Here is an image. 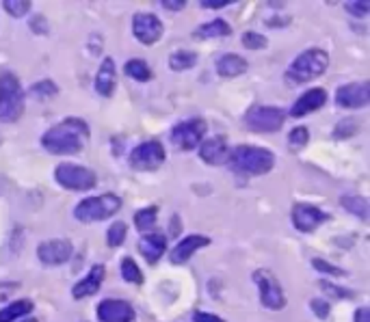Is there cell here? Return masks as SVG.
Instances as JSON below:
<instances>
[{
    "label": "cell",
    "mask_w": 370,
    "mask_h": 322,
    "mask_svg": "<svg viewBox=\"0 0 370 322\" xmlns=\"http://www.w3.org/2000/svg\"><path fill=\"white\" fill-rule=\"evenodd\" d=\"M87 139H89V126L82 120H78V117H68V120L52 126L42 136V145L50 154L68 156V154L82 152Z\"/></svg>",
    "instance_id": "6da1fadb"
},
{
    "label": "cell",
    "mask_w": 370,
    "mask_h": 322,
    "mask_svg": "<svg viewBox=\"0 0 370 322\" xmlns=\"http://www.w3.org/2000/svg\"><path fill=\"white\" fill-rule=\"evenodd\" d=\"M232 171L243 175H264L275 167L273 152L264 148H255V145H238V148L230 150V158H227Z\"/></svg>",
    "instance_id": "7a4b0ae2"
},
{
    "label": "cell",
    "mask_w": 370,
    "mask_h": 322,
    "mask_svg": "<svg viewBox=\"0 0 370 322\" xmlns=\"http://www.w3.org/2000/svg\"><path fill=\"white\" fill-rule=\"evenodd\" d=\"M327 67H329V54L321 48H310L301 52L291 63V67L286 70V80L288 84L297 86V84H303V82H310V80L323 76Z\"/></svg>",
    "instance_id": "3957f363"
},
{
    "label": "cell",
    "mask_w": 370,
    "mask_h": 322,
    "mask_svg": "<svg viewBox=\"0 0 370 322\" xmlns=\"http://www.w3.org/2000/svg\"><path fill=\"white\" fill-rule=\"evenodd\" d=\"M24 89L13 72L0 74V122L15 124L24 115Z\"/></svg>",
    "instance_id": "277c9868"
},
{
    "label": "cell",
    "mask_w": 370,
    "mask_h": 322,
    "mask_svg": "<svg viewBox=\"0 0 370 322\" xmlns=\"http://www.w3.org/2000/svg\"><path fill=\"white\" fill-rule=\"evenodd\" d=\"M122 208V199L113 193H104L98 197H87L82 199L74 208V217L80 223H94V221H106L115 217Z\"/></svg>",
    "instance_id": "5b68a950"
},
{
    "label": "cell",
    "mask_w": 370,
    "mask_h": 322,
    "mask_svg": "<svg viewBox=\"0 0 370 322\" xmlns=\"http://www.w3.org/2000/svg\"><path fill=\"white\" fill-rule=\"evenodd\" d=\"M54 180L59 186H63L65 191H74V193H84L91 191L98 182L96 173L82 165H72V162H61L54 169Z\"/></svg>",
    "instance_id": "8992f818"
},
{
    "label": "cell",
    "mask_w": 370,
    "mask_h": 322,
    "mask_svg": "<svg viewBox=\"0 0 370 322\" xmlns=\"http://www.w3.org/2000/svg\"><path fill=\"white\" fill-rule=\"evenodd\" d=\"M286 122V112L277 106H253L245 115V126L251 132H260V134H271L279 132Z\"/></svg>",
    "instance_id": "52a82bcc"
},
{
    "label": "cell",
    "mask_w": 370,
    "mask_h": 322,
    "mask_svg": "<svg viewBox=\"0 0 370 322\" xmlns=\"http://www.w3.org/2000/svg\"><path fill=\"white\" fill-rule=\"evenodd\" d=\"M253 281L258 285V292H260V303L271 309V311H279L286 307V295H283V288L281 283L277 281V277L267 271V269H260L253 273Z\"/></svg>",
    "instance_id": "ba28073f"
},
{
    "label": "cell",
    "mask_w": 370,
    "mask_h": 322,
    "mask_svg": "<svg viewBox=\"0 0 370 322\" xmlns=\"http://www.w3.org/2000/svg\"><path fill=\"white\" fill-rule=\"evenodd\" d=\"M206 130H208V126L202 117H193V120L180 122L172 128V143L182 152H191L204 141Z\"/></svg>",
    "instance_id": "9c48e42d"
},
{
    "label": "cell",
    "mask_w": 370,
    "mask_h": 322,
    "mask_svg": "<svg viewBox=\"0 0 370 322\" xmlns=\"http://www.w3.org/2000/svg\"><path fill=\"white\" fill-rule=\"evenodd\" d=\"M165 158L167 154H165L162 143L152 139L146 143H139L130 152V167L136 171H156L165 162Z\"/></svg>",
    "instance_id": "30bf717a"
},
{
    "label": "cell",
    "mask_w": 370,
    "mask_h": 322,
    "mask_svg": "<svg viewBox=\"0 0 370 322\" xmlns=\"http://www.w3.org/2000/svg\"><path fill=\"white\" fill-rule=\"evenodd\" d=\"M132 33L143 46H154L162 37L165 26L154 13L139 11V13L132 15Z\"/></svg>",
    "instance_id": "8fae6325"
},
{
    "label": "cell",
    "mask_w": 370,
    "mask_h": 322,
    "mask_svg": "<svg viewBox=\"0 0 370 322\" xmlns=\"http://www.w3.org/2000/svg\"><path fill=\"white\" fill-rule=\"evenodd\" d=\"M336 104L343 108H364L370 104V82H349L336 91Z\"/></svg>",
    "instance_id": "7c38bea8"
},
{
    "label": "cell",
    "mask_w": 370,
    "mask_h": 322,
    "mask_svg": "<svg viewBox=\"0 0 370 322\" xmlns=\"http://www.w3.org/2000/svg\"><path fill=\"white\" fill-rule=\"evenodd\" d=\"M74 247L70 240L65 238H54V240H46L37 247V257L42 264L46 266H61L72 257Z\"/></svg>",
    "instance_id": "4fadbf2b"
},
{
    "label": "cell",
    "mask_w": 370,
    "mask_h": 322,
    "mask_svg": "<svg viewBox=\"0 0 370 322\" xmlns=\"http://www.w3.org/2000/svg\"><path fill=\"white\" fill-rule=\"evenodd\" d=\"M291 219H293V225L297 231L312 233L327 221V214L323 210H319L317 206H310V203H297V206L293 208Z\"/></svg>",
    "instance_id": "5bb4252c"
},
{
    "label": "cell",
    "mask_w": 370,
    "mask_h": 322,
    "mask_svg": "<svg viewBox=\"0 0 370 322\" xmlns=\"http://www.w3.org/2000/svg\"><path fill=\"white\" fill-rule=\"evenodd\" d=\"M136 311L128 301L122 299H104L98 305V320L100 322H134Z\"/></svg>",
    "instance_id": "9a60e30c"
},
{
    "label": "cell",
    "mask_w": 370,
    "mask_h": 322,
    "mask_svg": "<svg viewBox=\"0 0 370 322\" xmlns=\"http://www.w3.org/2000/svg\"><path fill=\"white\" fill-rule=\"evenodd\" d=\"M210 245V238L204 236V233H191V236H184L174 249L169 253V259H172V264H186V262L199 251Z\"/></svg>",
    "instance_id": "2e32d148"
},
{
    "label": "cell",
    "mask_w": 370,
    "mask_h": 322,
    "mask_svg": "<svg viewBox=\"0 0 370 322\" xmlns=\"http://www.w3.org/2000/svg\"><path fill=\"white\" fill-rule=\"evenodd\" d=\"M327 102V91L321 89V86H314V89H307L291 108V117H295V120H301V117L314 112L319 108H323Z\"/></svg>",
    "instance_id": "e0dca14e"
},
{
    "label": "cell",
    "mask_w": 370,
    "mask_h": 322,
    "mask_svg": "<svg viewBox=\"0 0 370 322\" xmlns=\"http://www.w3.org/2000/svg\"><path fill=\"white\" fill-rule=\"evenodd\" d=\"M199 158L206 165H223L230 158V145L225 136H212L199 145Z\"/></svg>",
    "instance_id": "ac0fdd59"
},
{
    "label": "cell",
    "mask_w": 370,
    "mask_h": 322,
    "mask_svg": "<svg viewBox=\"0 0 370 322\" xmlns=\"http://www.w3.org/2000/svg\"><path fill=\"white\" fill-rule=\"evenodd\" d=\"M117 86V70H115V61L110 56H106L98 74H96V91L104 98H110L113 91Z\"/></svg>",
    "instance_id": "d6986e66"
},
{
    "label": "cell",
    "mask_w": 370,
    "mask_h": 322,
    "mask_svg": "<svg viewBox=\"0 0 370 322\" xmlns=\"http://www.w3.org/2000/svg\"><path fill=\"white\" fill-rule=\"evenodd\" d=\"M104 266L102 264H96V266H91V271L87 273V277L84 279H80L74 288H72V297L74 299H87V297H94L96 292L100 290V285H102V279H104Z\"/></svg>",
    "instance_id": "ffe728a7"
},
{
    "label": "cell",
    "mask_w": 370,
    "mask_h": 322,
    "mask_svg": "<svg viewBox=\"0 0 370 322\" xmlns=\"http://www.w3.org/2000/svg\"><path fill=\"white\" fill-rule=\"evenodd\" d=\"M139 251L141 255L146 257L148 264H156V262L165 255L167 251V238L162 236V233H146V236H141L139 240Z\"/></svg>",
    "instance_id": "44dd1931"
},
{
    "label": "cell",
    "mask_w": 370,
    "mask_h": 322,
    "mask_svg": "<svg viewBox=\"0 0 370 322\" xmlns=\"http://www.w3.org/2000/svg\"><path fill=\"white\" fill-rule=\"evenodd\" d=\"M247 70H249V63L241 54H234V52L223 54L217 61V74L221 78H236V76H243Z\"/></svg>",
    "instance_id": "7402d4cb"
},
{
    "label": "cell",
    "mask_w": 370,
    "mask_h": 322,
    "mask_svg": "<svg viewBox=\"0 0 370 322\" xmlns=\"http://www.w3.org/2000/svg\"><path fill=\"white\" fill-rule=\"evenodd\" d=\"M227 35H232V26L225 20H210L193 33L195 39H217V37H227Z\"/></svg>",
    "instance_id": "603a6c76"
},
{
    "label": "cell",
    "mask_w": 370,
    "mask_h": 322,
    "mask_svg": "<svg viewBox=\"0 0 370 322\" xmlns=\"http://www.w3.org/2000/svg\"><path fill=\"white\" fill-rule=\"evenodd\" d=\"M33 301H28V299H22V301H13L9 303L7 307L0 309V322H15L24 316H28L33 311Z\"/></svg>",
    "instance_id": "cb8c5ba5"
},
{
    "label": "cell",
    "mask_w": 370,
    "mask_h": 322,
    "mask_svg": "<svg viewBox=\"0 0 370 322\" xmlns=\"http://www.w3.org/2000/svg\"><path fill=\"white\" fill-rule=\"evenodd\" d=\"M197 63V52H191V50H176L169 54V67L174 72H186L191 67H195Z\"/></svg>",
    "instance_id": "d4e9b609"
},
{
    "label": "cell",
    "mask_w": 370,
    "mask_h": 322,
    "mask_svg": "<svg viewBox=\"0 0 370 322\" xmlns=\"http://www.w3.org/2000/svg\"><path fill=\"white\" fill-rule=\"evenodd\" d=\"M343 208L351 214H355L359 221H368V201L362 195H345L340 199Z\"/></svg>",
    "instance_id": "484cf974"
},
{
    "label": "cell",
    "mask_w": 370,
    "mask_h": 322,
    "mask_svg": "<svg viewBox=\"0 0 370 322\" xmlns=\"http://www.w3.org/2000/svg\"><path fill=\"white\" fill-rule=\"evenodd\" d=\"M156 223H158V208L156 206H148L134 214V225L141 233H152Z\"/></svg>",
    "instance_id": "4316f807"
},
{
    "label": "cell",
    "mask_w": 370,
    "mask_h": 322,
    "mask_svg": "<svg viewBox=\"0 0 370 322\" xmlns=\"http://www.w3.org/2000/svg\"><path fill=\"white\" fill-rule=\"evenodd\" d=\"M124 72H126L132 80H136V82H148V80H152V70H150V65L143 61V58H130V61L124 65Z\"/></svg>",
    "instance_id": "83f0119b"
},
{
    "label": "cell",
    "mask_w": 370,
    "mask_h": 322,
    "mask_svg": "<svg viewBox=\"0 0 370 322\" xmlns=\"http://www.w3.org/2000/svg\"><path fill=\"white\" fill-rule=\"evenodd\" d=\"M59 94V86H56L50 78H44V80H37L35 84H31V96L33 98H39V100H50Z\"/></svg>",
    "instance_id": "f1b7e54d"
},
{
    "label": "cell",
    "mask_w": 370,
    "mask_h": 322,
    "mask_svg": "<svg viewBox=\"0 0 370 322\" xmlns=\"http://www.w3.org/2000/svg\"><path fill=\"white\" fill-rule=\"evenodd\" d=\"M122 277L128 283H136V285L143 283V273H141L139 264H136L132 257H124L122 259Z\"/></svg>",
    "instance_id": "f546056e"
},
{
    "label": "cell",
    "mask_w": 370,
    "mask_h": 322,
    "mask_svg": "<svg viewBox=\"0 0 370 322\" xmlns=\"http://www.w3.org/2000/svg\"><path fill=\"white\" fill-rule=\"evenodd\" d=\"M126 236H128V227H126V223L117 221V223H113V225L108 227V231H106V245L115 249V247L124 245Z\"/></svg>",
    "instance_id": "4dcf8cb0"
},
{
    "label": "cell",
    "mask_w": 370,
    "mask_h": 322,
    "mask_svg": "<svg viewBox=\"0 0 370 322\" xmlns=\"http://www.w3.org/2000/svg\"><path fill=\"white\" fill-rule=\"evenodd\" d=\"M310 141V130L305 126H299V128H293L291 134H288V148L293 152H301Z\"/></svg>",
    "instance_id": "1f68e13d"
},
{
    "label": "cell",
    "mask_w": 370,
    "mask_h": 322,
    "mask_svg": "<svg viewBox=\"0 0 370 322\" xmlns=\"http://www.w3.org/2000/svg\"><path fill=\"white\" fill-rule=\"evenodd\" d=\"M33 3L31 0H5L3 9L11 15V18H24L28 11H31Z\"/></svg>",
    "instance_id": "d6a6232c"
},
{
    "label": "cell",
    "mask_w": 370,
    "mask_h": 322,
    "mask_svg": "<svg viewBox=\"0 0 370 322\" xmlns=\"http://www.w3.org/2000/svg\"><path fill=\"white\" fill-rule=\"evenodd\" d=\"M357 130H359V124L349 117V120H343V122H340V124L333 128V136H336V139H349V136H355Z\"/></svg>",
    "instance_id": "836d02e7"
},
{
    "label": "cell",
    "mask_w": 370,
    "mask_h": 322,
    "mask_svg": "<svg viewBox=\"0 0 370 322\" xmlns=\"http://www.w3.org/2000/svg\"><path fill=\"white\" fill-rule=\"evenodd\" d=\"M243 46L247 50H262L269 46V39L255 31H247V33H243Z\"/></svg>",
    "instance_id": "e575fe53"
},
{
    "label": "cell",
    "mask_w": 370,
    "mask_h": 322,
    "mask_svg": "<svg viewBox=\"0 0 370 322\" xmlns=\"http://www.w3.org/2000/svg\"><path fill=\"white\" fill-rule=\"evenodd\" d=\"M319 285L323 288V292L325 295H329V297H333V299H353L355 295L351 290H345V288H340V285H333L331 281H319Z\"/></svg>",
    "instance_id": "d590c367"
},
{
    "label": "cell",
    "mask_w": 370,
    "mask_h": 322,
    "mask_svg": "<svg viewBox=\"0 0 370 322\" xmlns=\"http://www.w3.org/2000/svg\"><path fill=\"white\" fill-rule=\"evenodd\" d=\"M312 266H314L317 271H321V273L333 275V277H345V275H347V271L338 269V266L329 264V262H325V259H319V257H314V259H312Z\"/></svg>",
    "instance_id": "8d00e7d4"
},
{
    "label": "cell",
    "mask_w": 370,
    "mask_h": 322,
    "mask_svg": "<svg viewBox=\"0 0 370 322\" xmlns=\"http://www.w3.org/2000/svg\"><path fill=\"white\" fill-rule=\"evenodd\" d=\"M310 309L314 311V316H319L321 320H325L329 316V311H331V305L327 301H323V299H312L310 301Z\"/></svg>",
    "instance_id": "74e56055"
},
{
    "label": "cell",
    "mask_w": 370,
    "mask_h": 322,
    "mask_svg": "<svg viewBox=\"0 0 370 322\" xmlns=\"http://www.w3.org/2000/svg\"><path fill=\"white\" fill-rule=\"evenodd\" d=\"M345 9H347L351 15L364 18V15H368V11H370V5H368V3H345Z\"/></svg>",
    "instance_id": "f35d334b"
},
{
    "label": "cell",
    "mask_w": 370,
    "mask_h": 322,
    "mask_svg": "<svg viewBox=\"0 0 370 322\" xmlns=\"http://www.w3.org/2000/svg\"><path fill=\"white\" fill-rule=\"evenodd\" d=\"M193 320H195V322H225L221 316L206 314V311H195V314H193Z\"/></svg>",
    "instance_id": "ab89813d"
},
{
    "label": "cell",
    "mask_w": 370,
    "mask_h": 322,
    "mask_svg": "<svg viewBox=\"0 0 370 322\" xmlns=\"http://www.w3.org/2000/svg\"><path fill=\"white\" fill-rule=\"evenodd\" d=\"M162 9H167V11H182L184 7H186V3L184 0H162Z\"/></svg>",
    "instance_id": "60d3db41"
},
{
    "label": "cell",
    "mask_w": 370,
    "mask_h": 322,
    "mask_svg": "<svg viewBox=\"0 0 370 322\" xmlns=\"http://www.w3.org/2000/svg\"><path fill=\"white\" fill-rule=\"evenodd\" d=\"M232 0H204L202 7L204 9H223V7H230Z\"/></svg>",
    "instance_id": "b9f144b4"
},
{
    "label": "cell",
    "mask_w": 370,
    "mask_h": 322,
    "mask_svg": "<svg viewBox=\"0 0 370 322\" xmlns=\"http://www.w3.org/2000/svg\"><path fill=\"white\" fill-rule=\"evenodd\" d=\"M355 322H370V309L368 307H359L355 311Z\"/></svg>",
    "instance_id": "7bdbcfd3"
},
{
    "label": "cell",
    "mask_w": 370,
    "mask_h": 322,
    "mask_svg": "<svg viewBox=\"0 0 370 322\" xmlns=\"http://www.w3.org/2000/svg\"><path fill=\"white\" fill-rule=\"evenodd\" d=\"M178 229H182V221L178 217H174V221H172V233H176Z\"/></svg>",
    "instance_id": "ee69618b"
},
{
    "label": "cell",
    "mask_w": 370,
    "mask_h": 322,
    "mask_svg": "<svg viewBox=\"0 0 370 322\" xmlns=\"http://www.w3.org/2000/svg\"><path fill=\"white\" fill-rule=\"evenodd\" d=\"M22 322H39V320H37V318H24Z\"/></svg>",
    "instance_id": "f6af8a7d"
}]
</instances>
